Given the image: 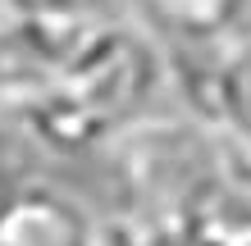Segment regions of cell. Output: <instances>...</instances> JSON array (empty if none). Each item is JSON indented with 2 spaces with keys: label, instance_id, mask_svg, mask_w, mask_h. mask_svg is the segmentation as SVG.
Segmentation results:
<instances>
[{
  "label": "cell",
  "instance_id": "cell-1",
  "mask_svg": "<svg viewBox=\"0 0 251 246\" xmlns=\"http://www.w3.org/2000/svg\"><path fill=\"white\" fill-rule=\"evenodd\" d=\"M169 91V55L128 14L110 9L55 87L19 119L41 155L110 151Z\"/></svg>",
  "mask_w": 251,
  "mask_h": 246
},
{
  "label": "cell",
  "instance_id": "cell-2",
  "mask_svg": "<svg viewBox=\"0 0 251 246\" xmlns=\"http://www.w3.org/2000/svg\"><path fill=\"white\" fill-rule=\"evenodd\" d=\"M224 151L228 137L192 114L132 123L105 151L110 210L100 214V246H178V214Z\"/></svg>",
  "mask_w": 251,
  "mask_h": 246
},
{
  "label": "cell",
  "instance_id": "cell-3",
  "mask_svg": "<svg viewBox=\"0 0 251 246\" xmlns=\"http://www.w3.org/2000/svg\"><path fill=\"white\" fill-rule=\"evenodd\" d=\"M105 14L110 5L100 0H0V119L19 123L92 41Z\"/></svg>",
  "mask_w": 251,
  "mask_h": 246
},
{
  "label": "cell",
  "instance_id": "cell-4",
  "mask_svg": "<svg viewBox=\"0 0 251 246\" xmlns=\"http://www.w3.org/2000/svg\"><path fill=\"white\" fill-rule=\"evenodd\" d=\"M169 87L183 91L192 119L251 151V27L215 50L169 55Z\"/></svg>",
  "mask_w": 251,
  "mask_h": 246
},
{
  "label": "cell",
  "instance_id": "cell-5",
  "mask_svg": "<svg viewBox=\"0 0 251 246\" xmlns=\"http://www.w3.org/2000/svg\"><path fill=\"white\" fill-rule=\"evenodd\" d=\"M178 246H251V151L228 141L178 214Z\"/></svg>",
  "mask_w": 251,
  "mask_h": 246
},
{
  "label": "cell",
  "instance_id": "cell-6",
  "mask_svg": "<svg viewBox=\"0 0 251 246\" xmlns=\"http://www.w3.org/2000/svg\"><path fill=\"white\" fill-rule=\"evenodd\" d=\"M0 246H100V214L50 178H32L0 210Z\"/></svg>",
  "mask_w": 251,
  "mask_h": 246
},
{
  "label": "cell",
  "instance_id": "cell-7",
  "mask_svg": "<svg viewBox=\"0 0 251 246\" xmlns=\"http://www.w3.org/2000/svg\"><path fill=\"white\" fill-rule=\"evenodd\" d=\"M137 27H146L165 55L215 50L251 27V0H114Z\"/></svg>",
  "mask_w": 251,
  "mask_h": 246
},
{
  "label": "cell",
  "instance_id": "cell-8",
  "mask_svg": "<svg viewBox=\"0 0 251 246\" xmlns=\"http://www.w3.org/2000/svg\"><path fill=\"white\" fill-rule=\"evenodd\" d=\"M37 146L27 141V133L19 123H5L0 119V210H5L9 196H19L32 178H41L37 173Z\"/></svg>",
  "mask_w": 251,
  "mask_h": 246
}]
</instances>
